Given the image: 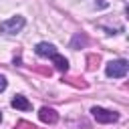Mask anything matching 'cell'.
<instances>
[{"instance_id": "obj_2", "label": "cell", "mask_w": 129, "mask_h": 129, "mask_svg": "<svg viewBox=\"0 0 129 129\" xmlns=\"http://www.w3.org/2000/svg\"><path fill=\"white\" fill-rule=\"evenodd\" d=\"M24 24H26L24 16H12V18H8V20L0 22V30H2V32H6V34H16Z\"/></svg>"}, {"instance_id": "obj_5", "label": "cell", "mask_w": 129, "mask_h": 129, "mask_svg": "<svg viewBox=\"0 0 129 129\" xmlns=\"http://www.w3.org/2000/svg\"><path fill=\"white\" fill-rule=\"evenodd\" d=\"M34 50H36L38 56H54V54H56V48H54V44H50V42H38Z\"/></svg>"}, {"instance_id": "obj_4", "label": "cell", "mask_w": 129, "mask_h": 129, "mask_svg": "<svg viewBox=\"0 0 129 129\" xmlns=\"http://www.w3.org/2000/svg\"><path fill=\"white\" fill-rule=\"evenodd\" d=\"M38 119H40L42 123L52 125V123H56V121H58V113H56L54 109H50V107H42V109L38 111Z\"/></svg>"}, {"instance_id": "obj_1", "label": "cell", "mask_w": 129, "mask_h": 129, "mask_svg": "<svg viewBox=\"0 0 129 129\" xmlns=\"http://www.w3.org/2000/svg\"><path fill=\"white\" fill-rule=\"evenodd\" d=\"M127 69H129L127 60L119 58V60H111V62H107V67H105V73H107V77L119 79V77H125V75H127Z\"/></svg>"}, {"instance_id": "obj_9", "label": "cell", "mask_w": 129, "mask_h": 129, "mask_svg": "<svg viewBox=\"0 0 129 129\" xmlns=\"http://www.w3.org/2000/svg\"><path fill=\"white\" fill-rule=\"evenodd\" d=\"M0 121H2V113H0Z\"/></svg>"}, {"instance_id": "obj_7", "label": "cell", "mask_w": 129, "mask_h": 129, "mask_svg": "<svg viewBox=\"0 0 129 129\" xmlns=\"http://www.w3.org/2000/svg\"><path fill=\"white\" fill-rule=\"evenodd\" d=\"M50 58H52L54 67H56L60 73H67V71H69V60H67L62 54H58V52H56V54H54V56H50Z\"/></svg>"}, {"instance_id": "obj_6", "label": "cell", "mask_w": 129, "mask_h": 129, "mask_svg": "<svg viewBox=\"0 0 129 129\" xmlns=\"http://www.w3.org/2000/svg\"><path fill=\"white\" fill-rule=\"evenodd\" d=\"M12 107H14V109H20V111H28L32 105H30V101H28L26 97H22V95H16V97L12 99Z\"/></svg>"}, {"instance_id": "obj_3", "label": "cell", "mask_w": 129, "mask_h": 129, "mask_svg": "<svg viewBox=\"0 0 129 129\" xmlns=\"http://www.w3.org/2000/svg\"><path fill=\"white\" fill-rule=\"evenodd\" d=\"M91 113H93V117H95L99 123H115V121L119 119V113L109 111V109H103V107H93Z\"/></svg>"}, {"instance_id": "obj_8", "label": "cell", "mask_w": 129, "mask_h": 129, "mask_svg": "<svg viewBox=\"0 0 129 129\" xmlns=\"http://www.w3.org/2000/svg\"><path fill=\"white\" fill-rule=\"evenodd\" d=\"M4 89H6V79H4L2 75H0V93H2Z\"/></svg>"}]
</instances>
